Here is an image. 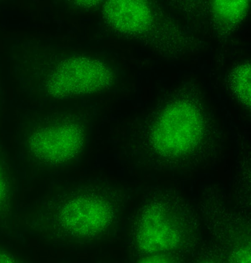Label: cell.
Masks as SVG:
<instances>
[{
  "mask_svg": "<svg viewBox=\"0 0 251 263\" xmlns=\"http://www.w3.org/2000/svg\"><path fill=\"white\" fill-rule=\"evenodd\" d=\"M111 67L103 61L77 56L62 60L48 80L51 94L68 98L98 93L107 88L113 80Z\"/></svg>",
  "mask_w": 251,
  "mask_h": 263,
  "instance_id": "1",
  "label": "cell"
},
{
  "mask_svg": "<svg viewBox=\"0 0 251 263\" xmlns=\"http://www.w3.org/2000/svg\"><path fill=\"white\" fill-rule=\"evenodd\" d=\"M36 152L41 159L51 163H61L80 152L84 142L82 126L72 121L47 127L37 139Z\"/></svg>",
  "mask_w": 251,
  "mask_h": 263,
  "instance_id": "2",
  "label": "cell"
},
{
  "mask_svg": "<svg viewBox=\"0 0 251 263\" xmlns=\"http://www.w3.org/2000/svg\"><path fill=\"white\" fill-rule=\"evenodd\" d=\"M103 19L116 34L129 38L140 33L149 20V10L142 1H107L103 6Z\"/></svg>",
  "mask_w": 251,
  "mask_h": 263,
  "instance_id": "3",
  "label": "cell"
},
{
  "mask_svg": "<svg viewBox=\"0 0 251 263\" xmlns=\"http://www.w3.org/2000/svg\"><path fill=\"white\" fill-rule=\"evenodd\" d=\"M65 210V223L80 234H93L108 222V208L99 199L78 198Z\"/></svg>",
  "mask_w": 251,
  "mask_h": 263,
  "instance_id": "4",
  "label": "cell"
},
{
  "mask_svg": "<svg viewBox=\"0 0 251 263\" xmlns=\"http://www.w3.org/2000/svg\"><path fill=\"white\" fill-rule=\"evenodd\" d=\"M3 190V187L1 185V180L0 178V198H1L2 195H3L2 194Z\"/></svg>",
  "mask_w": 251,
  "mask_h": 263,
  "instance_id": "5",
  "label": "cell"
}]
</instances>
